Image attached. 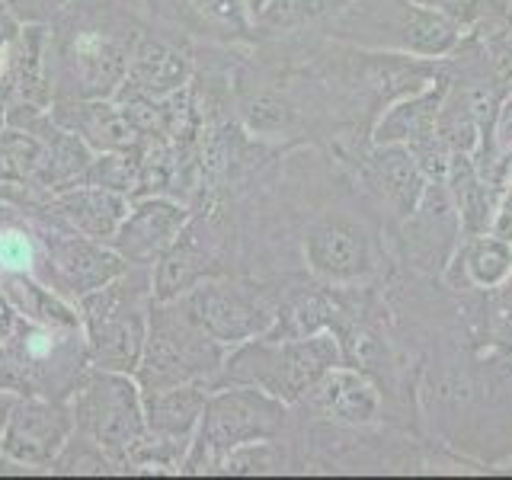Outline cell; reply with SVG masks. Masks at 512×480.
Masks as SVG:
<instances>
[{"label":"cell","mask_w":512,"mask_h":480,"mask_svg":"<svg viewBox=\"0 0 512 480\" xmlns=\"http://www.w3.org/2000/svg\"><path fill=\"white\" fill-rule=\"evenodd\" d=\"M148 23L141 0H68L48 20L55 100H112Z\"/></svg>","instance_id":"obj_1"},{"label":"cell","mask_w":512,"mask_h":480,"mask_svg":"<svg viewBox=\"0 0 512 480\" xmlns=\"http://www.w3.org/2000/svg\"><path fill=\"white\" fill-rule=\"evenodd\" d=\"M343 365V346L333 330L308 336H253L224 352L218 384H253L282 404L295 407L330 368Z\"/></svg>","instance_id":"obj_2"},{"label":"cell","mask_w":512,"mask_h":480,"mask_svg":"<svg viewBox=\"0 0 512 480\" xmlns=\"http://www.w3.org/2000/svg\"><path fill=\"white\" fill-rule=\"evenodd\" d=\"M151 304L154 282L148 266H128L122 276L77 301L80 330H84L93 368L122 375L138 372L144 340H148Z\"/></svg>","instance_id":"obj_3"},{"label":"cell","mask_w":512,"mask_h":480,"mask_svg":"<svg viewBox=\"0 0 512 480\" xmlns=\"http://www.w3.org/2000/svg\"><path fill=\"white\" fill-rule=\"evenodd\" d=\"M327 32L404 58H442L458 52L461 45V26L452 16L420 0H352L349 7L330 16Z\"/></svg>","instance_id":"obj_4"},{"label":"cell","mask_w":512,"mask_h":480,"mask_svg":"<svg viewBox=\"0 0 512 480\" xmlns=\"http://www.w3.org/2000/svg\"><path fill=\"white\" fill-rule=\"evenodd\" d=\"M292 407L253 384H218L208 391L180 474H215L221 458L234 448L260 439H282Z\"/></svg>","instance_id":"obj_5"},{"label":"cell","mask_w":512,"mask_h":480,"mask_svg":"<svg viewBox=\"0 0 512 480\" xmlns=\"http://www.w3.org/2000/svg\"><path fill=\"white\" fill-rule=\"evenodd\" d=\"M224 352L228 346H221L215 336L199 327L183 298L154 301L135 381L141 384V391L173 388V384H208L212 388Z\"/></svg>","instance_id":"obj_6"},{"label":"cell","mask_w":512,"mask_h":480,"mask_svg":"<svg viewBox=\"0 0 512 480\" xmlns=\"http://www.w3.org/2000/svg\"><path fill=\"white\" fill-rule=\"evenodd\" d=\"M74 429L109 455L119 474H135V455L148 439L141 384L135 375L87 368L71 394Z\"/></svg>","instance_id":"obj_7"},{"label":"cell","mask_w":512,"mask_h":480,"mask_svg":"<svg viewBox=\"0 0 512 480\" xmlns=\"http://www.w3.org/2000/svg\"><path fill=\"white\" fill-rule=\"evenodd\" d=\"M199 327L221 346L247 343L276 324L282 282L256 276H215L180 295Z\"/></svg>","instance_id":"obj_8"},{"label":"cell","mask_w":512,"mask_h":480,"mask_svg":"<svg viewBox=\"0 0 512 480\" xmlns=\"http://www.w3.org/2000/svg\"><path fill=\"white\" fill-rule=\"evenodd\" d=\"M36 221H39V253H36V266H32V276L45 282L61 298H68L71 304H77L84 295L103 288L106 282H112L128 269V263L112 244L77 234L71 228H61V224L42 215H36Z\"/></svg>","instance_id":"obj_9"},{"label":"cell","mask_w":512,"mask_h":480,"mask_svg":"<svg viewBox=\"0 0 512 480\" xmlns=\"http://www.w3.org/2000/svg\"><path fill=\"white\" fill-rule=\"evenodd\" d=\"M23 381V394L71 400L77 381L90 368L87 340L80 327H42L23 320L7 343Z\"/></svg>","instance_id":"obj_10"},{"label":"cell","mask_w":512,"mask_h":480,"mask_svg":"<svg viewBox=\"0 0 512 480\" xmlns=\"http://www.w3.org/2000/svg\"><path fill=\"white\" fill-rule=\"evenodd\" d=\"M301 260L324 285H359L378 269L375 237L365 221L346 212H324L301 231Z\"/></svg>","instance_id":"obj_11"},{"label":"cell","mask_w":512,"mask_h":480,"mask_svg":"<svg viewBox=\"0 0 512 480\" xmlns=\"http://www.w3.org/2000/svg\"><path fill=\"white\" fill-rule=\"evenodd\" d=\"M74 436L71 400H52L39 394H20L7 416L0 452L13 461H23L39 474H48L58 452Z\"/></svg>","instance_id":"obj_12"},{"label":"cell","mask_w":512,"mask_h":480,"mask_svg":"<svg viewBox=\"0 0 512 480\" xmlns=\"http://www.w3.org/2000/svg\"><path fill=\"white\" fill-rule=\"evenodd\" d=\"M148 20L160 29L202 45L256 42L247 0H141Z\"/></svg>","instance_id":"obj_13"},{"label":"cell","mask_w":512,"mask_h":480,"mask_svg":"<svg viewBox=\"0 0 512 480\" xmlns=\"http://www.w3.org/2000/svg\"><path fill=\"white\" fill-rule=\"evenodd\" d=\"M192 71H196V45L183 36H176L170 29L148 23L135 42L125 84L119 87L116 96L167 100V96L189 87ZM116 96H112V100H116Z\"/></svg>","instance_id":"obj_14"},{"label":"cell","mask_w":512,"mask_h":480,"mask_svg":"<svg viewBox=\"0 0 512 480\" xmlns=\"http://www.w3.org/2000/svg\"><path fill=\"white\" fill-rule=\"evenodd\" d=\"M458 234L461 218L452 189H448L445 180H429L420 202H416V208L404 218V228H400V240H404L410 266L429 272V276H439V272H445L448 260H452Z\"/></svg>","instance_id":"obj_15"},{"label":"cell","mask_w":512,"mask_h":480,"mask_svg":"<svg viewBox=\"0 0 512 480\" xmlns=\"http://www.w3.org/2000/svg\"><path fill=\"white\" fill-rule=\"evenodd\" d=\"M189 218L192 208L173 196H135L109 244L128 266L154 269L160 256L173 247V240L183 234Z\"/></svg>","instance_id":"obj_16"},{"label":"cell","mask_w":512,"mask_h":480,"mask_svg":"<svg viewBox=\"0 0 512 480\" xmlns=\"http://www.w3.org/2000/svg\"><path fill=\"white\" fill-rule=\"evenodd\" d=\"M128 205H132V199L125 192L93 186V183H77L36 199L29 205V212L55 221L61 228H71L77 234H87L93 240L109 244L116 237L122 218L128 215Z\"/></svg>","instance_id":"obj_17"},{"label":"cell","mask_w":512,"mask_h":480,"mask_svg":"<svg viewBox=\"0 0 512 480\" xmlns=\"http://www.w3.org/2000/svg\"><path fill=\"white\" fill-rule=\"evenodd\" d=\"M308 410L304 420H320L327 426H372L381 416V391L365 372L352 365H336L295 404Z\"/></svg>","instance_id":"obj_18"},{"label":"cell","mask_w":512,"mask_h":480,"mask_svg":"<svg viewBox=\"0 0 512 480\" xmlns=\"http://www.w3.org/2000/svg\"><path fill=\"white\" fill-rule=\"evenodd\" d=\"M0 100L4 106H39L55 100L52 61H48V23H23L0 64Z\"/></svg>","instance_id":"obj_19"},{"label":"cell","mask_w":512,"mask_h":480,"mask_svg":"<svg viewBox=\"0 0 512 480\" xmlns=\"http://www.w3.org/2000/svg\"><path fill=\"white\" fill-rule=\"evenodd\" d=\"M52 119L74 132L93 154L141 151L144 138L116 100H55Z\"/></svg>","instance_id":"obj_20"},{"label":"cell","mask_w":512,"mask_h":480,"mask_svg":"<svg viewBox=\"0 0 512 480\" xmlns=\"http://www.w3.org/2000/svg\"><path fill=\"white\" fill-rule=\"evenodd\" d=\"M365 186L391 208L397 218H407L420 202L429 176L416 164V157L404 144H378L362 164Z\"/></svg>","instance_id":"obj_21"},{"label":"cell","mask_w":512,"mask_h":480,"mask_svg":"<svg viewBox=\"0 0 512 480\" xmlns=\"http://www.w3.org/2000/svg\"><path fill=\"white\" fill-rule=\"evenodd\" d=\"M0 288L7 292L10 304L23 320L42 327H80L77 304L52 292L32 272H0Z\"/></svg>","instance_id":"obj_22"},{"label":"cell","mask_w":512,"mask_h":480,"mask_svg":"<svg viewBox=\"0 0 512 480\" xmlns=\"http://www.w3.org/2000/svg\"><path fill=\"white\" fill-rule=\"evenodd\" d=\"M471 288H500L512 276V240L496 237L493 231L471 234L455 260Z\"/></svg>","instance_id":"obj_23"},{"label":"cell","mask_w":512,"mask_h":480,"mask_svg":"<svg viewBox=\"0 0 512 480\" xmlns=\"http://www.w3.org/2000/svg\"><path fill=\"white\" fill-rule=\"evenodd\" d=\"M39 253V221L29 208L0 202V272H32Z\"/></svg>","instance_id":"obj_24"},{"label":"cell","mask_w":512,"mask_h":480,"mask_svg":"<svg viewBox=\"0 0 512 480\" xmlns=\"http://www.w3.org/2000/svg\"><path fill=\"white\" fill-rule=\"evenodd\" d=\"M285 468H292L288 461V445L282 439H260V442H247L234 448L221 458L215 474H282Z\"/></svg>","instance_id":"obj_25"},{"label":"cell","mask_w":512,"mask_h":480,"mask_svg":"<svg viewBox=\"0 0 512 480\" xmlns=\"http://www.w3.org/2000/svg\"><path fill=\"white\" fill-rule=\"evenodd\" d=\"M48 474H119V468L109 461V455L100 445L74 429V436L64 442Z\"/></svg>","instance_id":"obj_26"},{"label":"cell","mask_w":512,"mask_h":480,"mask_svg":"<svg viewBox=\"0 0 512 480\" xmlns=\"http://www.w3.org/2000/svg\"><path fill=\"white\" fill-rule=\"evenodd\" d=\"M426 7H436L461 29H477V26H493L506 20L512 13V0H420Z\"/></svg>","instance_id":"obj_27"},{"label":"cell","mask_w":512,"mask_h":480,"mask_svg":"<svg viewBox=\"0 0 512 480\" xmlns=\"http://www.w3.org/2000/svg\"><path fill=\"white\" fill-rule=\"evenodd\" d=\"M490 231H493L496 237H503V240H512V176H509V183H506V189H503L500 205H496V212H493Z\"/></svg>","instance_id":"obj_28"},{"label":"cell","mask_w":512,"mask_h":480,"mask_svg":"<svg viewBox=\"0 0 512 480\" xmlns=\"http://www.w3.org/2000/svg\"><path fill=\"white\" fill-rule=\"evenodd\" d=\"M20 324H23V317L16 314V308L10 304L7 292L0 288V346H7L13 340L16 330H20Z\"/></svg>","instance_id":"obj_29"},{"label":"cell","mask_w":512,"mask_h":480,"mask_svg":"<svg viewBox=\"0 0 512 480\" xmlns=\"http://www.w3.org/2000/svg\"><path fill=\"white\" fill-rule=\"evenodd\" d=\"M0 391L23 394L20 368H16V359L10 356V349H7V346H0Z\"/></svg>","instance_id":"obj_30"},{"label":"cell","mask_w":512,"mask_h":480,"mask_svg":"<svg viewBox=\"0 0 512 480\" xmlns=\"http://www.w3.org/2000/svg\"><path fill=\"white\" fill-rule=\"evenodd\" d=\"M16 397L20 394H13V391H0V436H4V426H7V416L16 404Z\"/></svg>","instance_id":"obj_31"},{"label":"cell","mask_w":512,"mask_h":480,"mask_svg":"<svg viewBox=\"0 0 512 480\" xmlns=\"http://www.w3.org/2000/svg\"><path fill=\"white\" fill-rule=\"evenodd\" d=\"M4 125H7V106L0 100V132H4Z\"/></svg>","instance_id":"obj_32"}]
</instances>
